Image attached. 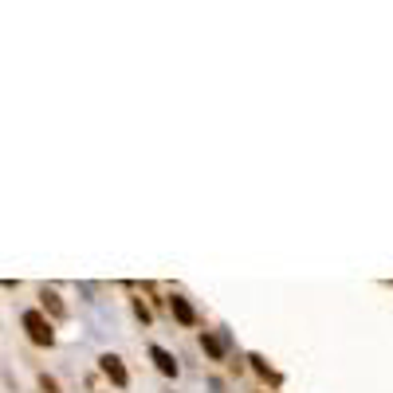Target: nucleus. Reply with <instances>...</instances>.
<instances>
[{
  "label": "nucleus",
  "instance_id": "4",
  "mask_svg": "<svg viewBox=\"0 0 393 393\" xmlns=\"http://www.w3.org/2000/svg\"><path fill=\"white\" fill-rule=\"evenodd\" d=\"M201 346H205V354H209V358H216V362L228 354V338H224V334H213V331L201 334Z\"/></svg>",
  "mask_w": 393,
  "mask_h": 393
},
{
  "label": "nucleus",
  "instance_id": "8",
  "mask_svg": "<svg viewBox=\"0 0 393 393\" xmlns=\"http://www.w3.org/2000/svg\"><path fill=\"white\" fill-rule=\"evenodd\" d=\"M134 315H138V319H142V323H150V307H145V303H142V299H134Z\"/></svg>",
  "mask_w": 393,
  "mask_h": 393
},
{
  "label": "nucleus",
  "instance_id": "6",
  "mask_svg": "<svg viewBox=\"0 0 393 393\" xmlns=\"http://www.w3.org/2000/svg\"><path fill=\"white\" fill-rule=\"evenodd\" d=\"M248 362H252V370H256L260 377H267V382H279V374H275V370H272V366H267V362H264V354H252Z\"/></svg>",
  "mask_w": 393,
  "mask_h": 393
},
{
  "label": "nucleus",
  "instance_id": "2",
  "mask_svg": "<svg viewBox=\"0 0 393 393\" xmlns=\"http://www.w3.org/2000/svg\"><path fill=\"white\" fill-rule=\"evenodd\" d=\"M99 366H103V374L111 377L118 389H126V385H130V374H126V366H122L118 354H103V358H99Z\"/></svg>",
  "mask_w": 393,
  "mask_h": 393
},
{
  "label": "nucleus",
  "instance_id": "1",
  "mask_svg": "<svg viewBox=\"0 0 393 393\" xmlns=\"http://www.w3.org/2000/svg\"><path fill=\"white\" fill-rule=\"evenodd\" d=\"M24 331H28V338H32L35 346H52V342H55L52 323H48L40 311H24Z\"/></svg>",
  "mask_w": 393,
  "mask_h": 393
},
{
  "label": "nucleus",
  "instance_id": "5",
  "mask_svg": "<svg viewBox=\"0 0 393 393\" xmlns=\"http://www.w3.org/2000/svg\"><path fill=\"white\" fill-rule=\"evenodd\" d=\"M150 358L157 362V370H162L165 377H177V358H173L165 346H150Z\"/></svg>",
  "mask_w": 393,
  "mask_h": 393
},
{
  "label": "nucleus",
  "instance_id": "7",
  "mask_svg": "<svg viewBox=\"0 0 393 393\" xmlns=\"http://www.w3.org/2000/svg\"><path fill=\"white\" fill-rule=\"evenodd\" d=\"M43 307H52V315H55V319L67 315V307L60 303V295H55V291H48V287H43Z\"/></svg>",
  "mask_w": 393,
  "mask_h": 393
},
{
  "label": "nucleus",
  "instance_id": "9",
  "mask_svg": "<svg viewBox=\"0 0 393 393\" xmlns=\"http://www.w3.org/2000/svg\"><path fill=\"white\" fill-rule=\"evenodd\" d=\"M40 385H43V393H60V385H55V382H52V377H43V382H40Z\"/></svg>",
  "mask_w": 393,
  "mask_h": 393
},
{
  "label": "nucleus",
  "instance_id": "3",
  "mask_svg": "<svg viewBox=\"0 0 393 393\" xmlns=\"http://www.w3.org/2000/svg\"><path fill=\"white\" fill-rule=\"evenodd\" d=\"M170 311H173V319H177L181 326H193V323H196V311H193V303H189L185 295H173V299H170Z\"/></svg>",
  "mask_w": 393,
  "mask_h": 393
}]
</instances>
